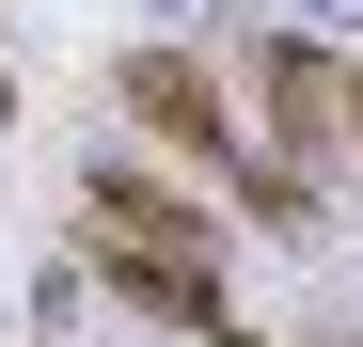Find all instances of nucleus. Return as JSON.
Here are the masks:
<instances>
[{
	"label": "nucleus",
	"mask_w": 363,
	"mask_h": 347,
	"mask_svg": "<svg viewBox=\"0 0 363 347\" xmlns=\"http://www.w3.org/2000/svg\"><path fill=\"white\" fill-rule=\"evenodd\" d=\"M269 127H284V158H332L347 142V64L332 47H269Z\"/></svg>",
	"instance_id": "obj_3"
},
{
	"label": "nucleus",
	"mask_w": 363,
	"mask_h": 347,
	"mask_svg": "<svg viewBox=\"0 0 363 347\" xmlns=\"http://www.w3.org/2000/svg\"><path fill=\"white\" fill-rule=\"evenodd\" d=\"M127 110H143V127H158L174 158H237V127H221L206 64H174V47H143V64H127ZM237 174H253V158H237Z\"/></svg>",
	"instance_id": "obj_2"
},
{
	"label": "nucleus",
	"mask_w": 363,
	"mask_h": 347,
	"mask_svg": "<svg viewBox=\"0 0 363 347\" xmlns=\"http://www.w3.org/2000/svg\"><path fill=\"white\" fill-rule=\"evenodd\" d=\"M95 237H127L143 268H206V253H221V237H206V221H190V205H174V190H158V174H127V158H95Z\"/></svg>",
	"instance_id": "obj_1"
}]
</instances>
